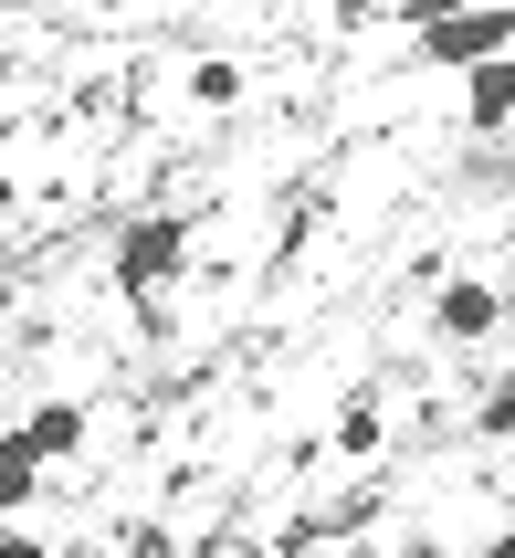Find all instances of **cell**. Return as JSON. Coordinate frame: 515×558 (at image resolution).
Listing matches in <instances>:
<instances>
[{
    "label": "cell",
    "mask_w": 515,
    "mask_h": 558,
    "mask_svg": "<svg viewBox=\"0 0 515 558\" xmlns=\"http://www.w3.org/2000/svg\"><path fill=\"white\" fill-rule=\"evenodd\" d=\"M32 496H42V453H32L22 433H0V527H11Z\"/></svg>",
    "instance_id": "cell-7"
},
{
    "label": "cell",
    "mask_w": 515,
    "mask_h": 558,
    "mask_svg": "<svg viewBox=\"0 0 515 558\" xmlns=\"http://www.w3.org/2000/svg\"><path fill=\"white\" fill-rule=\"evenodd\" d=\"M515 53V11H442V22H421V63H442V74H474V63H505Z\"/></svg>",
    "instance_id": "cell-2"
},
{
    "label": "cell",
    "mask_w": 515,
    "mask_h": 558,
    "mask_svg": "<svg viewBox=\"0 0 515 558\" xmlns=\"http://www.w3.org/2000/svg\"><path fill=\"white\" fill-rule=\"evenodd\" d=\"M494 327H505V284H485V275H453L442 295H431V338H453V348H485Z\"/></svg>",
    "instance_id": "cell-3"
},
{
    "label": "cell",
    "mask_w": 515,
    "mask_h": 558,
    "mask_svg": "<svg viewBox=\"0 0 515 558\" xmlns=\"http://www.w3.org/2000/svg\"><path fill=\"white\" fill-rule=\"evenodd\" d=\"M189 106H200V117L243 106V63H232V53H200V63H189Z\"/></svg>",
    "instance_id": "cell-8"
},
{
    "label": "cell",
    "mask_w": 515,
    "mask_h": 558,
    "mask_svg": "<svg viewBox=\"0 0 515 558\" xmlns=\"http://www.w3.org/2000/svg\"><path fill=\"white\" fill-rule=\"evenodd\" d=\"M0 558H53V548H42L32 527H0Z\"/></svg>",
    "instance_id": "cell-10"
},
{
    "label": "cell",
    "mask_w": 515,
    "mask_h": 558,
    "mask_svg": "<svg viewBox=\"0 0 515 558\" xmlns=\"http://www.w3.org/2000/svg\"><path fill=\"white\" fill-rule=\"evenodd\" d=\"M474 433H485V442H515V379H505V390H494L485 411H474Z\"/></svg>",
    "instance_id": "cell-9"
},
{
    "label": "cell",
    "mask_w": 515,
    "mask_h": 558,
    "mask_svg": "<svg viewBox=\"0 0 515 558\" xmlns=\"http://www.w3.org/2000/svg\"><path fill=\"white\" fill-rule=\"evenodd\" d=\"M180 275H189V221L180 211H137L117 232V295L126 306H158Z\"/></svg>",
    "instance_id": "cell-1"
},
{
    "label": "cell",
    "mask_w": 515,
    "mask_h": 558,
    "mask_svg": "<svg viewBox=\"0 0 515 558\" xmlns=\"http://www.w3.org/2000/svg\"><path fill=\"white\" fill-rule=\"evenodd\" d=\"M379 442H390V411H379V390H347V401H336V422H327V453L368 464Z\"/></svg>",
    "instance_id": "cell-5"
},
{
    "label": "cell",
    "mask_w": 515,
    "mask_h": 558,
    "mask_svg": "<svg viewBox=\"0 0 515 558\" xmlns=\"http://www.w3.org/2000/svg\"><path fill=\"white\" fill-rule=\"evenodd\" d=\"M463 126H474V137H505V126H515V53L463 74Z\"/></svg>",
    "instance_id": "cell-4"
},
{
    "label": "cell",
    "mask_w": 515,
    "mask_h": 558,
    "mask_svg": "<svg viewBox=\"0 0 515 558\" xmlns=\"http://www.w3.org/2000/svg\"><path fill=\"white\" fill-rule=\"evenodd\" d=\"M85 422H95L85 401H42V411H32V422H11V433H22L32 453H42V464H63V453H74V442H85Z\"/></svg>",
    "instance_id": "cell-6"
},
{
    "label": "cell",
    "mask_w": 515,
    "mask_h": 558,
    "mask_svg": "<svg viewBox=\"0 0 515 558\" xmlns=\"http://www.w3.org/2000/svg\"><path fill=\"white\" fill-rule=\"evenodd\" d=\"M485 558H515V527H505V537H494V548H485Z\"/></svg>",
    "instance_id": "cell-11"
}]
</instances>
